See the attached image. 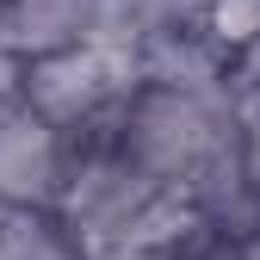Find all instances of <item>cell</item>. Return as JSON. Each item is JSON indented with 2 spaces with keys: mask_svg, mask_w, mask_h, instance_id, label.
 Listing matches in <instances>:
<instances>
[{
  "mask_svg": "<svg viewBox=\"0 0 260 260\" xmlns=\"http://www.w3.org/2000/svg\"><path fill=\"white\" fill-rule=\"evenodd\" d=\"M143 62L137 44H112V38H81V44H62L50 56L31 62L25 75V106L44 112L50 124H81L100 106H118L130 87H137Z\"/></svg>",
  "mask_w": 260,
  "mask_h": 260,
  "instance_id": "6da1fadb",
  "label": "cell"
},
{
  "mask_svg": "<svg viewBox=\"0 0 260 260\" xmlns=\"http://www.w3.org/2000/svg\"><path fill=\"white\" fill-rule=\"evenodd\" d=\"M62 186V137L44 112L0 106V199L7 205H50Z\"/></svg>",
  "mask_w": 260,
  "mask_h": 260,
  "instance_id": "7a4b0ae2",
  "label": "cell"
},
{
  "mask_svg": "<svg viewBox=\"0 0 260 260\" xmlns=\"http://www.w3.org/2000/svg\"><path fill=\"white\" fill-rule=\"evenodd\" d=\"M93 19H100V0H13L0 19V50L50 56L62 44L93 38Z\"/></svg>",
  "mask_w": 260,
  "mask_h": 260,
  "instance_id": "3957f363",
  "label": "cell"
},
{
  "mask_svg": "<svg viewBox=\"0 0 260 260\" xmlns=\"http://www.w3.org/2000/svg\"><path fill=\"white\" fill-rule=\"evenodd\" d=\"M0 260H75L44 223L31 217H0Z\"/></svg>",
  "mask_w": 260,
  "mask_h": 260,
  "instance_id": "277c9868",
  "label": "cell"
}]
</instances>
